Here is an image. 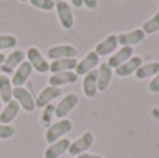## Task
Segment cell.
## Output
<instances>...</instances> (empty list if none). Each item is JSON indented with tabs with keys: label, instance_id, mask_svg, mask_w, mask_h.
Here are the masks:
<instances>
[{
	"label": "cell",
	"instance_id": "3957f363",
	"mask_svg": "<svg viewBox=\"0 0 159 158\" xmlns=\"http://www.w3.org/2000/svg\"><path fill=\"white\" fill-rule=\"evenodd\" d=\"M25 56H27L28 62L31 63L32 69L38 73H48L49 72V63L48 60L43 58V55L41 53V50L35 46H31L27 49L25 52Z\"/></svg>",
	"mask_w": 159,
	"mask_h": 158
},
{
	"label": "cell",
	"instance_id": "ffe728a7",
	"mask_svg": "<svg viewBox=\"0 0 159 158\" xmlns=\"http://www.w3.org/2000/svg\"><path fill=\"white\" fill-rule=\"evenodd\" d=\"M20 112V105L16 100H11L8 104H6V106L2 109L0 112V123H4V125H10L14 119L17 118Z\"/></svg>",
	"mask_w": 159,
	"mask_h": 158
},
{
	"label": "cell",
	"instance_id": "484cf974",
	"mask_svg": "<svg viewBox=\"0 0 159 158\" xmlns=\"http://www.w3.org/2000/svg\"><path fill=\"white\" fill-rule=\"evenodd\" d=\"M55 111H56V106L52 105V104H49V105L45 106L43 111H42V115H41V123H42V126H45V128H49L50 123H52V118H53V115H55Z\"/></svg>",
	"mask_w": 159,
	"mask_h": 158
},
{
	"label": "cell",
	"instance_id": "2e32d148",
	"mask_svg": "<svg viewBox=\"0 0 159 158\" xmlns=\"http://www.w3.org/2000/svg\"><path fill=\"white\" fill-rule=\"evenodd\" d=\"M71 144L69 139H60L57 142H55L53 144H50L49 147L45 150L43 157L45 158H59L60 156H63L66 151H69V147Z\"/></svg>",
	"mask_w": 159,
	"mask_h": 158
},
{
	"label": "cell",
	"instance_id": "ac0fdd59",
	"mask_svg": "<svg viewBox=\"0 0 159 158\" xmlns=\"http://www.w3.org/2000/svg\"><path fill=\"white\" fill-rule=\"evenodd\" d=\"M141 64H143V58H140V56H133L126 63H123L120 67L116 69V74H117L119 77H129V76L134 74V73L137 72Z\"/></svg>",
	"mask_w": 159,
	"mask_h": 158
},
{
	"label": "cell",
	"instance_id": "9c48e42d",
	"mask_svg": "<svg viewBox=\"0 0 159 158\" xmlns=\"http://www.w3.org/2000/svg\"><path fill=\"white\" fill-rule=\"evenodd\" d=\"M61 95V88L60 87H53V86H48L42 90L38 94V98L35 100L36 108H42L43 109L46 105L52 104V101H55L56 98H59Z\"/></svg>",
	"mask_w": 159,
	"mask_h": 158
},
{
	"label": "cell",
	"instance_id": "7402d4cb",
	"mask_svg": "<svg viewBox=\"0 0 159 158\" xmlns=\"http://www.w3.org/2000/svg\"><path fill=\"white\" fill-rule=\"evenodd\" d=\"M158 73H159V62H152V63L141 64L134 74L138 80H145V78L149 77H155Z\"/></svg>",
	"mask_w": 159,
	"mask_h": 158
},
{
	"label": "cell",
	"instance_id": "8fae6325",
	"mask_svg": "<svg viewBox=\"0 0 159 158\" xmlns=\"http://www.w3.org/2000/svg\"><path fill=\"white\" fill-rule=\"evenodd\" d=\"M31 73H32V66L28 60H24L13 73V77H11L13 87H22L31 77Z\"/></svg>",
	"mask_w": 159,
	"mask_h": 158
},
{
	"label": "cell",
	"instance_id": "4316f807",
	"mask_svg": "<svg viewBox=\"0 0 159 158\" xmlns=\"http://www.w3.org/2000/svg\"><path fill=\"white\" fill-rule=\"evenodd\" d=\"M34 7L39 8V10H43V11H50L55 8L56 3L52 2V0H28Z\"/></svg>",
	"mask_w": 159,
	"mask_h": 158
},
{
	"label": "cell",
	"instance_id": "83f0119b",
	"mask_svg": "<svg viewBox=\"0 0 159 158\" xmlns=\"http://www.w3.org/2000/svg\"><path fill=\"white\" fill-rule=\"evenodd\" d=\"M16 134V128L13 125H4L0 123V140H7Z\"/></svg>",
	"mask_w": 159,
	"mask_h": 158
},
{
	"label": "cell",
	"instance_id": "ba28073f",
	"mask_svg": "<svg viewBox=\"0 0 159 158\" xmlns=\"http://www.w3.org/2000/svg\"><path fill=\"white\" fill-rule=\"evenodd\" d=\"M55 8L61 27L64 30H71L74 27V14H73L70 4H67V2H59L56 3Z\"/></svg>",
	"mask_w": 159,
	"mask_h": 158
},
{
	"label": "cell",
	"instance_id": "1f68e13d",
	"mask_svg": "<svg viewBox=\"0 0 159 158\" xmlns=\"http://www.w3.org/2000/svg\"><path fill=\"white\" fill-rule=\"evenodd\" d=\"M71 3H73V6H74V7H77V8H80V7H82V6H84L82 0H71Z\"/></svg>",
	"mask_w": 159,
	"mask_h": 158
},
{
	"label": "cell",
	"instance_id": "7c38bea8",
	"mask_svg": "<svg viewBox=\"0 0 159 158\" xmlns=\"http://www.w3.org/2000/svg\"><path fill=\"white\" fill-rule=\"evenodd\" d=\"M145 39V32L141 28L138 30H133L130 32H123L117 35V42L121 46H134V45L140 44Z\"/></svg>",
	"mask_w": 159,
	"mask_h": 158
},
{
	"label": "cell",
	"instance_id": "7a4b0ae2",
	"mask_svg": "<svg viewBox=\"0 0 159 158\" xmlns=\"http://www.w3.org/2000/svg\"><path fill=\"white\" fill-rule=\"evenodd\" d=\"M13 100H16L18 102L20 108H22L25 112H34L36 108V104L32 94L27 88H24V87H14Z\"/></svg>",
	"mask_w": 159,
	"mask_h": 158
},
{
	"label": "cell",
	"instance_id": "e0dca14e",
	"mask_svg": "<svg viewBox=\"0 0 159 158\" xmlns=\"http://www.w3.org/2000/svg\"><path fill=\"white\" fill-rule=\"evenodd\" d=\"M78 76L75 74V72H60L55 73L49 77V86L53 87H61L67 86V84H74L77 81Z\"/></svg>",
	"mask_w": 159,
	"mask_h": 158
},
{
	"label": "cell",
	"instance_id": "4dcf8cb0",
	"mask_svg": "<svg viewBox=\"0 0 159 158\" xmlns=\"http://www.w3.org/2000/svg\"><path fill=\"white\" fill-rule=\"evenodd\" d=\"M77 158H103L102 156H99V154H89V153H82L77 156Z\"/></svg>",
	"mask_w": 159,
	"mask_h": 158
},
{
	"label": "cell",
	"instance_id": "5b68a950",
	"mask_svg": "<svg viewBox=\"0 0 159 158\" xmlns=\"http://www.w3.org/2000/svg\"><path fill=\"white\" fill-rule=\"evenodd\" d=\"M25 52L22 49H16L13 50V52L10 53L8 56H6L4 58V62H3L2 64V72L4 73L6 76L10 74V73H14L16 72V69L20 66V64L22 63V62L25 60Z\"/></svg>",
	"mask_w": 159,
	"mask_h": 158
},
{
	"label": "cell",
	"instance_id": "836d02e7",
	"mask_svg": "<svg viewBox=\"0 0 159 158\" xmlns=\"http://www.w3.org/2000/svg\"><path fill=\"white\" fill-rule=\"evenodd\" d=\"M52 2H55V3H59V2H66V0H52Z\"/></svg>",
	"mask_w": 159,
	"mask_h": 158
},
{
	"label": "cell",
	"instance_id": "603a6c76",
	"mask_svg": "<svg viewBox=\"0 0 159 158\" xmlns=\"http://www.w3.org/2000/svg\"><path fill=\"white\" fill-rule=\"evenodd\" d=\"M13 84L6 74H0V97L4 104H8L13 100Z\"/></svg>",
	"mask_w": 159,
	"mask_h": 158
},
{
	"label": "cell",
	"instance_id": "d4e9b609",
	"mask_svg": "<svg viewBox=\"0 0 159 158\" xmlns=\"http://www.w3.org/2000/svg\"><path fill=\"white\" fill-rule=\"evenodd\" d=\"M18 41L14 35H10V34H3L0 35V52L6 49H14L17 46Z\"/></svg>",
	"mask_w": 159,
	"mask_h": 158
},
{
	"label": "cell",
	"instance_id": "d6a6232c",
	"mask_svg": "<svg viewBox=\"0 0 159 158\" xmlns=\"http://www.w3.org/2000/svg\"><path fill=\"white\" fill-rule=\"evenodd\" d=\"M2 106H3V101H2V97H0V112H2Z\"/></svg>",
	"mask_w": 159,
	"mask_h": 158
},
{
	"label": "cell",
	"instance_id": "52a82bcc",
	"mask_svg": "<svg viewBox=\"0 0 159 158\" xmlns=\"http://www.w3.org/2000/svg\"><path fill=\"white\" fill-rule=\"evenodd\" d=\"M78 101H80V98H78L77 94H74V92L67 94L66 97L56 105L55 115L59 118V119H64V118H66L67 115H69L70 112L78 105Z\"/></svg>",
	"mask_w": 159,
	"mask_h": 158
},
{
	"label": "cell",
	"instance_id": "d6986e66",
	"mask_svg": "<svg viewBox=\"0 0 159 158\" xmlns=\"http://www.w3.org/2000/svg\"><path fill=\"white\" fill-rule=\"evenodd\" d=\"M78 64V60L75 58L71 59H59V60H53L49 64V72H52V74L60 72H73L75 70Z\"/></svg>",
	"mask_w": 159,
	"mask_h": 158
},
{
	"label": "cell",
	"instance_id": "cb8c5ba5",
	"mask_svg": "<svg viewBox=\"0 0 159 158\" xmlns=\"http://www.w3.org/2000/svg\"><path fill=\"white\" fill-rule=\"evenodd\" d=\"M141 30L145 32V35L147 34H148V35H152V34L158 32L159 31V11L157 14H154L151 18H148L145 22H144Z\"/></svg>",
	"mask_w": 159,
	"mask_h": 158
},
{
	"label": "cell",
	"instance_id": "277c9868",
	"mask_svg": "<svg viewBox=\"0 0 159 158\" xmlns=\"http://www.w3.org/2000/svg\"><path fill=\"white\" fill-rule=\"evenodd\" d=\"M92 144H93V134L91 132H85L77 140H74L70 144L69 153H70V156H80L82 153H87L92 147Z\"/></svg>",
	"mask_w": 159,
	"mask_h": 158
},
{
	"label": "cell",
	"instance_id": "8992f818",
	"mask_svg": "<svg viewBox=\"0 0 159 158\" xmlns=\"http://www.w3.org/2000/svg\"><path fill=\"white\" fill-rule=\"evenodd\" d=\"M48 58L50 60H59V59H71L78 55V50L73 45H55L48 49Z\"/></svg>",
	"mask_w": 159,
	"mask_h": 158
},
{
	"label": "cell",
	"instance_id": "f1b7e54d",
	"mask_svg": "<svg viewBox=\"0 0 159 158\" xmlns=\"http://www.w3.org/2000/svg\"><path fill=\"white\" fill-rule=\"evenodd\" d=\"M148 90H149V92H152V94H158L159 92V73L149 81Z\"/></svg>",
	"mask_w": 159,
	"mask_h": 158
},
{
	"label": "cell",
	"instance_id": "e575fe53",
	"mask_svg": "<svg viewBox=\"0 0 159 158\" xmlns=\"http://www.w3.org/2000/svg\"><path fill=\"white\" fill-rule=\"evenodd\" d=\"M20 2H22V3H25V2H28V0H20Z\"/></svg>",
	"mask_w": 159,
	"mask_h": 158
},
{
	"label": "cell",
	"instance_id": "6da1fadb",
	"mask_svg": "<svg viewBox=\"0 0 159 158\" xmlns=\"http://www.w3.org/2000/svg\"><path fill=\"white\" fill-rule=\"evenodd\" d=\"M73 130V122L70 119H59L57 122L52 123L48 128L46 133H45V140L49 144H53L55 142L63 139V136H66L67 133Z\"/></svg>",
	"mask_w": 159,
	"mask_h": 158
},
{
	"label": "cell",
	"instance_id": "30bf717a",
	"mask_svg": "<svg viewBox=\"0 0 159 158\" xmlns=\"http://www.w3.org/2000/svg\"><path fill=\"white\" fill-rule=\"evenodd\" d=\"M99 64V56L95 53V50H91L85 55L82 60L78 62L77 67H75V74L77 76H85L87 73L95 70V67Z\"/></svg>",
	"mask_w": 159,
	"mask_h": 158
},
{
	"label": "cell",
	"instance_id": "44dd1931",
	"mask_svg": "<svg viewBox=\"0 0 159 158\" xmlns=\"http://www.w3.org/2000/svg\"><path fill=\"white\" fill-rule=\"evenodd\" d=\"M113 69L107 63H102L98 70V91H106L112 81Z\"/></svg>",
	"mask_w": 159,
	"mask_h": 158
},
{
	"label": "cell",
	"instance_id": "4fadbf2b",
	"mask_svg": "<svg viewBox=\"0 0 159 158\" xmlns=\"http://www.w3.org/2000/svg\"><path fill=\"white\" fill-rule=\"evenodd\" d=\"M133 53H134V49H133L131 46H121L120 49H117L110 56L106 63L109 64L112 69H117V67H120L123 63H126L129 59L133 58Z\"/></svg>",
	"mask_w": 159,
	"mask_h": 158
},
{
	"label": "cell",
	"instance_id": "5bb4252c",
	"mask_svg": "<svg viewBox=\"0 0 159 158\" xmlns=\"http://www.w3.org/2000/svg\"><path fill=\"white\" fill-rule=\"evenodd\" d=\"M82 91L87 98H93L98 94V70L87 73L82 78Z\"/></svg>",
	"mask_w": 159,
	"mask_h": 158
},
{
	"label": "cell",
	"instance_id": "f546056e",
	"mask_svg": "<svg viewBox=\"0 0 159 158\" xmlns=\"http://www.w3.org/2000/svg\"><path fill=\"white\" fill-rule=\"evenodd\" d=\"M82 3H84V6L87 8H89V10H95V8L98 7V0H82Z\"/></svg>",
	"mask_w": 159,
	"mask_h": 158
},
{
	"label": "cell",
	"instance_id": "9a60e30c",
	"mask_svg": "<svg viewBox=\"0 0 159 158\" xmlns=\"http://www.w3.org/2000/svg\"><path fill=\"white\" fill-rule=\"evenodd\" d=\"M119 46V42H117V35H109L101 41L99 44H96L95 46V53L98 56H107V55H112V53L116 52Z\"/></svg>",
	"mask_w": 159,
	"mask_h": 158
}]
</instances>
